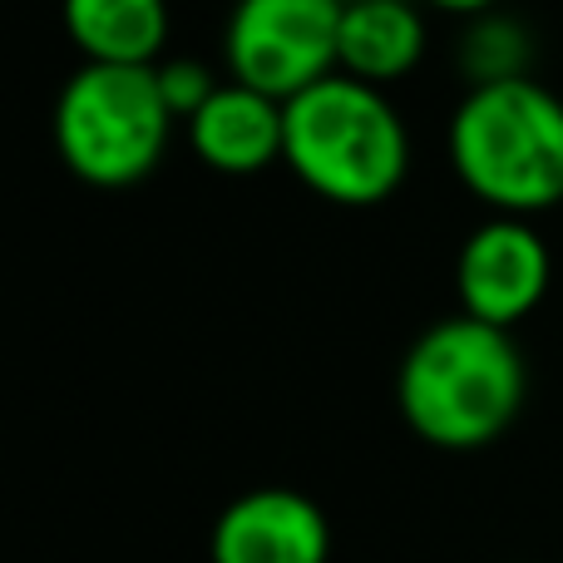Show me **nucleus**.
<instances>
[{
    "mask_svg": "<svg viewBox=\"0 0 563 563\" xmlns=\"http://www.w3.org/2000/svg\"><path fill=\"white\" fill-rule=\"evenodd\" d=\"M282 164L336 208H376L406 184L410 134L386 89L327 75L282 104Z\"/></svg>",
    "mask_w": 563,
    "mask_h": 563,
    "instance_id": "f257e3e1",
    "label": "nucleus"
},
{
    "mask_svg": "<svg viewBox=\"0 0 563 563\" xmlns=\"http://www.w3.org/2000/svg\"><path fill=\"white\" fill-rule=\"evenodd\" d=\"M455 178L505 218H534L563 203V99L534 75L470 85L450 119Z\"/></svg>",
    "mask_w": 563,
    "mask_h": 563,
    "instance_id": "f03ea898",
    "label": "nucleus"
},
{
    "mask_svg": "<svg viewBox=\"0 0 563 563\" xmlns=\"http://www.w3.org/2000/svg\"><path fill=\"white\" fill-rule=\"evenodd\" d=\"M400 416L440 450H479L525 406V356L505 327L450 317L400 361Z\"/></svg>",
    "mask_w": 563,
    "mask_h": 563,
    "instance_id": "7ed1b4c3",
    "label": "nucleus"
},
{
    "mask_svg": "<svg viewBox=\"0 0 563 563\" xmlns=\"http://www.w3.org/2000/svg\"><path fill=\"white\" fill-rule=\"evenodd\" d=\"M174 109L154 65H79L55 99V154L79 184L129 188L158 168Z\"/></svg>",
    "mask_w": 563,
    "mask_h": 563,
    "instance_id": "20e7f679",
    "label": "nucleus"
},
{
    "mask_svg": "<svg viewBox=\"0 0 563 563\" xmlns=\"http://www.w3.org/2000/svg\"><path fill=\"white\" fill-rule=\"evenodd\" d=\"M346 0H238L223 30V59L238 85L287 104L336 75Z\"/></svg>",
    "mask_w": 563,
    "mask_h": 563,
    "instance_id": "39448f33",
    "label": "nucleus"
},
{
    "mask_svg": "<svg viewBox=\"0 0 563 563\" xmlns=\"http://www.w3.org/2000/svg\"><path fill=\"white\" fill-rule=\"evenodd\" d=\"M554 257L549 243L534 233L529 218L495 213L465 238L455 263V291L465 317L489 321V327H515L544 301Z\"/></svg>",
    "mask_w": 563,
    "mask_h": 563,
    "instance_id": "423d86ee",
    "label": "nucleus"
},
{
    "mask_svg": "<svg viewBox=\"0 0 563 563\" xmlns=\"http://www.w3.org/2000/svg\"><path fill=\"white\" fill-rule=\"evenodd\" d=\"M327 549L321 509L291 489H253L213 529V563H327Z\"/></svg>",
    "mask_w": 563,
    "mask_h": 563,
    "instance_id": "0eeeda50",
    "label": "nucleus"
},
{
    "mask_svg": "<svg viewBox=\"0 0 563 563\" xmlns=\"http://www.w3.org/2000/svg\"><path fill=\"white\" fill-rule=\"evenodd\" d=\"M188 144L213 174H263L267 164H282V104L267 99L263 89L228 79L188 119Z\"/></svg>",
    "mask_w": 563,
    "mask_h": 563,
    "instance_id": "6e6552de",
    "label": "nucleus"
},
{
    "mask_svg": "<svg viewBox=\"0 0 563 563\" xmlns=\"http://www.w3.org/2000/svg\"><path fill=\"white\" fill-rule=\"evenodd\" d=\"M426 59V15L416 0H346L336 69L386 89Z\"/></svg>",
    "mask_w": 563,
    "mask_h": 563,
    "instance_id": "1a4fd4ad",
    "label": "nucleus"
},
{
    "mask_svg": "<svg viewBox=\"0 0 563 563\" xmlns=\"http://www.w3.org/2000/svg\"><path fill=\"white\" fill-rule=\"evenodd\" d=\"M59 20L85 65H158L168 0H59Z\"/></svg>",
    "mask_w": 563,
    "mask_h": 563,
    "instance_id": "9d476101",
    "label": "nucleus"
},
{
    "mask_svg": "<svg viewBox=\"0 0 563 563\" xmlns=\"http://www.w3.org/2000/svg\"><path fill=\"white\" fill-rule=\"evenodd\" d=\"M534 65V40L505 10L475 15L460 35V69L470 85H505V79H525Z\"/></svg>",
    "mask_w": 563,
    "mask_h": 563,
    "instance_id": "9b49d317",
    "label": "nucleus"
},
{
    "mask_svg": "<svg viewBox=\"0 0 563 563\" xmlns=\"http://www.w3.org/2000/svg\"><path fill=\"white\" fill-rule=\"evenodd\" d=\"M154 69H158V89H164L174 119H194L218 89L213 69L198 65V59H164V65H154Z\"/></svg>",
    "mask_w": 563,
    "mask_h": 563,
    "instance_id": "f8f14e48",
    "label": "nucleus"
},
{
    "mask_svg": "<svg viewBox=\"0 0 563 563\" xmlns=\"http://www.w3.org/2000/svg\"><path fill=\"white\" fill-rule=\"evenodd\" d=\"M426 5L445 10V15H460V20H475V15H489V10H499V0H426Z\"/></svg>",
    "mask_w": 563,
    "mask_h": 563,
    "instance_id": "ddd939ff",
    "label": "nucleus"
}]
</instances>
